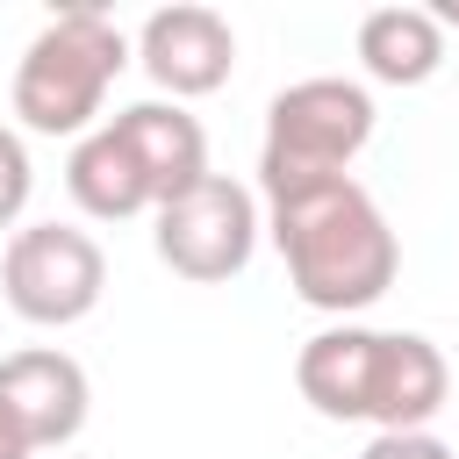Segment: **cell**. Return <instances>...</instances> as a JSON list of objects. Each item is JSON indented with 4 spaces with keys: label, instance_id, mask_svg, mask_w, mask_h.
I'll list each match as a JSON object with an SVG mask.
<instances>
[{
    "label": "cell",
    "instance_id": "6da1fadb",
    "mask_svg": "<svg viewBox=\"0 0 459 459\" xmlns=\"http://www.w3.org/2000/svg\"><path fill=\"white\" fill-rule=\"evenodd\" d=\"M265 208V237L287 265V287L323 308V316H359L373 308L394 273H402V244L380 215V201L344 172V179H316V186H294V194H273L258 201Z\"/></svg>",
    "mask_w": 459,
    "mask_h": 459
},
{
    "label": "cell",
    "instance_id": "7a4b0ae2",
    "mask_svg": "<svg viewBox=\"0 0 459 459\" xmlns=\"http://www.w3.org/2000/svg\"><path fill=\"white\" fill-rule=\"evenodd\" d=\"M294 387L330 423H373V430H430V416L452 402V366L423 330H373V323H330L301 344Z\"/></svg>",
    "mask_w": 459,
    "mask_h": 459
},
{
    "label": "cell",
    "instance_id": "3957f363",
    "mask_svg": "<svg viewBox=\"0 0 459 459\" xmlns=\"http://www.w3.org/2000/svg\"><path fill=\"white\" fill-rule=\"evenodd\" d=\"M122 65H129V36L100 7L50 14L14 65V86H7L14 122L29 136H72L79 143L86 129H100V108H108V86L122 79Z\"/></svg>",
    "mask_w": 459,
    "mask_h": 459
},
{
    "label": "cell",
    "instance_id": "277c9868",
    "mask_svg": "<svg viewBox=\"0 0 459 459\" xmlns=\"http://www.w3.org/2000/svg\"><path fill=\"white\" fill-rule=\"evenodd\" d=\"M373 93L359 79L316 72L294 79L265 100V143H258V201L316 186V179H344L351 158L373 143Z\"/></svg>",
    "mask_w": 459,
    "mask_h": 459
},
{
    "label": "cell",
    "instance_id": "5b68a950",
    "mask_svg": "<svg viewBox=\"0 0 459 459\" xmlns=\"http://www.w3.org/2000/svg\"><path fill=\"white\" fill-rule=\"evenodd\" d=\"M0 294L22 323L65 330L86 323L108 294V258L79 222H22L0 244Z\"/></svg>",
    "mask_w": 459,
    "mask_h": 459
},
{
    "label": "cell",
    "instance_id": "8992f818",
    "mask_svg": "<svg viewBox=\"0 0 459 459\" xmlns=\"http://www.w3.org/2000/svg\"><path fill=\"white\" fill-rule=\"evenodd\" d=\"M151 222H158V230H151L158 258H165L179 280H194V287L237 280V273L251 265L258 237H265L258 194H251L244 179H230V172L194 179L186 194H172L165 208H151Z\"/></svg>",
    "mask_w": 459,
    "mask_h": 459
},
{
    "label": "cell",
    "instance_id": "52a82bcc",
    "mask_svg": "<svg viewBox=\"0 0 459 459\" xmlns=\"http://www.w3.org/2000/svg\"><path fill=\"white\" fill-rule=\"evenodd\" d=\"M129 57H136V65H143V79L158 86V100H179V108H186V100H201V93L230 86V72H237V29H230L215 7L179 0V7L143 14V29H136Z\"/></svg>",
    "mask_w": 459,
    "mask_h": 459
},
{
    "label": "cell",
    "instance_id": "ba28073f",
    "mask_svg": "<svg viewBox=\"0 0 459 459\" xmlns=\"http://www.w3.org/2000/svg\"><path fill=\"white\" fill-rule=\"evenodd\" d=\"M0 409L7 423L29 437V452H65L79 430H86V409H93V387H86V366L57 344H29V351H7L0 359Z\"/></svg>",
    "mask_w": 459,
    "mask_h": 459
},
{
    "label": "cell",
    "instance_id": "9c48e42d",
    "mask_svg": "<svg viewBox=\"0 0 459 459\" xmlns=\"http://www.w3.org/2000/svg\"><path fill=\"white\" fill-rule=\"evenodd\" d=\"M115 136L129 143L136 172L151 179V201L165 208L172 194H186L194 179H208V129L179 108V100H129L122 115H108Z\"/></svg>",
    "mask_w": 459,
    "mask_h": 459
},
{
    "label": "cell",
    "instance_id": "30bf717a",
    "mask_svg": "<svg viewBox=\"0 0 459 459\" xmlns=\"http://www.w3.org/2000/svg\"><path fill=\"white\" fill-rule=\"evenodd\" d=\"M65 194L79 201V215H93V222H129V215H151L158 201H151V179L136 172V158H129V143L115 136V122H100V129H86L79 143H72V158H65Z\"/></svg>",
    "mask_w": 459,
    "mask_h": 459
},
{
    "label": "cell",
    "instance_id": "8fae6325",
    "mask_svg": "<svg viewBox=\"0 0 459 459\" xmlns=\"http://www.w3.org/2000/svg\"><path fill=\"white\" fill-rule=\"evenodd\" d=\"M359 65L373 86H430L445 72V29L430 7H373L359 22Z\"/></svg>",
    "mask_w": 459,
    "mask_h": 459
},
{
    "label": "cell",
    "instance_id": "7c38bea8",
    "mask_svg": "<svg viewBox=\"0 0 459 459\" xmlns=\"http://www.w3.org/2000/svg\"><path fill=\"white\" fill-rule=\"evenodd\" d=\"M29 194H36L29 143H22V129H7V122H0V230H7V237L22 230V208H29Z\"/></svg>",
    "mask_w": 459,
    "mask_h": 459
},
{
    "label": "cell",
    "instance_id": "4fadbf2b",
    "mask_svg": "<svg viewBox=\"0 0 459 459\" xmlns=\"http://www.w3.org/2000/svg\"><path fill=\"white\" fill-rule=\"evenodd\" d=\"M359 459H459L437 430H373V445Z\"/></svg>",
    "mask_w": 459,
    "mask_h": 459
},
{
    "label": "cell",
    "instance_id": "5bb4252c",
    "mask_svg": "<svg viewBox=\"0 0 459 459\" xmlns=\"http://www.w3.org/2000/svg\"><path fill=\"white\" fill-rule=\"evenodd\" d=\"M0 459H36V452H29V437L7 423V409H0Z\"/></svg>",
    "mask_w": 459,
    "mask_h": 459
},
{
    "label": "cell",
    "instance_id": "9a60e30c",
    "mask_svg": "<svg viewBox=\"0 0 459 459\" xmlns=\"http://www.w3.org/2000/svg\"><path fill=\"white\" fill-rule=\"evenodd\" d=\"M430 14H437V29H445V36L459 29V0H445V7H430Z\"/></svg>",
    "mask_w": 459,
    "mask_h": 459
},
{
    "label": "cell",
    "instance_id": "2e32d148",
    "mask_svg": "<svg viewBox=\"0 0 459 459\" xmlns=\"http://www.w3.org/2000/svg\"><path fill=\"white\" fill-rule=\"evenodd\" d=\"M57 459H65V452H57Z\"/></svg>",
    "mask_w": 459,
    "mask_h": 459
}]
</instances>
